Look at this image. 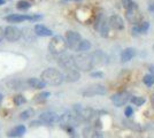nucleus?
Returning a JSON list of instances; mask_svg holds the SVG:
<instances>
[{
  "mask_svg": "<svg viewBox=\"0 0 154 138\" xmlns=\"http://www.w3.org/2000/svg\"><path fill=\"white\" fill-rule=\"evenodd\" d=\"M40 78L45 82L46 84L50 85H60L64 81V76L61 72L54 68H47L42 72Z\"/></svg>",
  "mask_w": 154,
  "mask_h": 138,
  "instance_id": "nucleus-1",
  "label": "nucleus"
},
{
  "mask_svg": "<svg viewBox=\"0 0 154 138\" xmlns=\"http://www.w3.org/2000/svg\"><path fill=\"white\" fill-rule=\"evenodd\" d=\"M75 66L77 69L82 72H89L93 67V61H92V55L88 53L82 52L75 57Z\"/></svg>",
  "mask_w": 154,
  "mask_h": 138,
  "instance_id": "nucleus-2",
  "label": "nucleus"
},
{
  "mask_svg": "<svg viewBox=\"0 0 154 138\" xmlns=\"http://www.w3.org/2000/svg\"><path fill=\"white\" fill-rule=\"evenodd\" d=\"M67 47H68L67 41L61 36H54L51 39V41H50V44H48L50 52L52 54H55V55H60V54L64 53Z\"/></svg>",
  "mask_w": 154,
  "mask_h": 138,
  "instance_id": "nucleus-3",
  "label": "nucleus"
},
{
  "mask_svg": "<svg viewBox=\"0 0 154 138\" xmlns=\"http://www.w3.org/2000/svg\"><path fill=\"white\" fill-rule=\"evenodd\" d=\"M78 118L76 115H71L69 113L62 114L59 118V123L63 129H68V128H76V125H78Z\"/></svg>",
  "mask_w": 154,
  "mask_h": 138,
  "instance_id": "nucleus-4",
  "label": "nucleus"
},
{
  "mask_svg": "<svg viewBox=\"0 0 154 138\" xmlns=\"http://www.w3.org/2000/svg\"><path fill=\"white\" fill-rule=\"evenodd\" d=\"M74 112L79 121H90L93 118L94 112L91 108H84L82 105H75L74 106Z\"/></svg>",
  "mask_w": 154,
  "mask_h": 138,
  "instance_id": "nucleus-5",
  "label": "nucleus"
},
{
  "mask_svg": "<svg viewBox=\"0 0 154 138\" xmlns=\"http://www.w3.org/2000/svg\"><path fill=\"white\" fill-rule=\"evenodd\" d=\"M66 41H67V45L69 48L77 51L78 46L82 41V37L76 31H67L66 32Z\"/></svg>",
  "mask_w": 154,
  "mask_h": 138,
  "instance_id": "nucleus-6",
  "label": "nucleus"
},
{
  "mask_svg": "<svg viewBox=\"0 0 154 138\" xmlns=\"http://www.w3.org/2000/svg\"><path fill=\"white\" fill-rule=\"evenodd\" d=\"M58 63L60 67H62L63 69L68 70V69H72L75 68V57H72L70 54L67 53H62L60 54L58 58Z\"/></svg>",
  "mask_w": 154,
  "mask_h": 138,
  "instance_id": "nucleus-7",
  "label": "nucleus"
},
{
  "mask_svg": "<svg viewBox=\"0 0 154 138\" xmlns=\"http://www.w3.org/2000/svg\"><path fill=\"white\" fill-rule=\"evenodd\" d=\"M22 36V31L20 30L19 28L13 26H8L5 28V38L11 43L17 41Z\"/></svg>",
  "mask_w": 154,
  "mask_h": 138,
  "instance_id": "nucleus-8",
  "label": "nucleus"
},
{
  "mask_svg": "<svg viewBox=\"0 0 154 138\" xmlns=\"http://www.w3.org/2000/svg\"><path fill=\"white\" fill-rule=\"evenodd\" d=\"M39 19H40V16H38V15L31 16V15H20V14H13V15H9V16L5 17V20L11 22V23H20L23 21H36Z\"/></svg>",
  "mask_w": 154,
  "mask_h": 138,
  "instance_id": "nucleus-9",
  "label": "nucleus"
},
{
  "mask_svg": "<svg viewBox=\"0 0 154 138\" xmlns=\"http://www.w3.org/2000/svg\"><path fill=\"white\" fill-rule=\"evenodd\" d=\"M106 89L103 85L96 84V85H91L83 92L84 97H94V96H103L106 94Z\"/></svg>",
  "mask_w": 154,
  "mask_h": 138,
  "instance_id": "nucleus-10",
  "label": "nucleus"
},
{
  "mask_svg": "<svg viewBox=\"0 0 154 138\" xmlns=\"http://www.w3.org/2000/svg\"><path fill=\"white\" fill-rule=\"evenodd\" d=\"M127 11V20L131 23H138V21L140 20V13H139V9L138 6L134 2V5L125 9Z\"/></svg>",
  "mask_w": 154,
  "mask_h": 138,
  "instance_id": "nucleus-11",
  "label": "nucleus"
},
{
  "mask_svg": "<svg viewBox=\"0 0 154 138\" xmlns=\"http://www.w3.org/2000/svg\"><path fill=\"white\" fill-rule=\"evenodd\" d=\"M129 93L127 92H119V93H116L114 94L113 97H112V101H113V104L116 106V107H121V106L125 105L129 101Z\"/></svg>",
  "mask_w": 154,
  "mask_h": 138,
  "instance_id": "nucleus-12",
  "label": "nucleus"
},
{
  "mask_svg": "<svg viewBox=\"0 0 154 138\" xmlns=\"http://www.w3.org/2000/svg\"><path fill=\"white\" fill-rule=\"evenodd\" d=\"M92 55V61H93V67H99L103 66L106 63L107 57L103 51H96V52L91 53Z\"/></svg>",
  "mask_w": 154,
  "mask_h": 138,
  "instance_id": "nucleus-13",
  "label": "nucleus"
},
{
  "mask_svg": "<svg viewBox=\"0 0 154 138\" xmlns=\"http://www.w3.org/2000/svg\"><path fill=\"white\" fill-rule=\"evenodd\" d=\"M109 26L115 30H123L124 29V22L120 15H112L108 20Z\"/></svg>",
  "mask_w": 154,
  "mask_h": 138,
  "instance_id": "nucleus-14",
  "label": "nucleus"
},
{
  "mask_svg": "<svg viewBox=\"0 0 154 138\" xmlns=\"http://www.w3.org/2000/svg\"><path fill=\"white\" fill-rule=\"evenodd\" d=\"M39 120H40L42 122H44V123L51 124V123H54V122L59 121V118L54 112H45V113H42V114H40Z\"/></svg>",
  "mask_w": 154,
  "mask_h": 138,
  "instance_id": "nucleus-15",
  "label": "nucleus"
},
{
  "mask_svg": "<svg viewBox=\"0 0 154 138\" xmlns=\"http://www.w3.org/2000/svg\"><path fill=\"white\" fill-rule=\"evenodd\" d=\"M63 76H64V81L68 82V83H74V82H77L78 79L81 78L79 72L76 70V69H74V68L72 69H68Z\"/></svg>",
  "mask_w": 154,
  "mask_h": 138,
  "instance_id": "nucleus-16",
  "label": "nucleus"
},
{
  "mask_svg": "<svg viewBox=\"0 0 154 138\" xmlns=\"http://www.w3.org/2000/svg\"><path fill=\"white\" fill-rule=\"evenodd\" d=\"M82 135H83L84 138H103L100 132L96 130L94 128H91V127L84 128L83 131H82Z\"/></svg>",
  "mask_w": 154,
  "mask_h": 138,
  "instance_id": "nucleus-17",
  "label": "nucleus"
},
{
  "mask_svg": "<svg viewBox=\"0 0 154 138\" xmlns=\"http://www.w3.org/2000/svg\"><path fill=\"white\" fill-rule=\"evenodd\" d=\"M35 32H36V35L40 36V37H48V36H52V33H53L52 30H50L48 28H46L43 24L35 26Z\"/></svg>",
  "mask_w": 154,
  "mask_h": 138,
  "instance_id": "nucleus-18",
  "label": "nucleus"
},
{
  "mask_svg": "<svg viewBox=\"0 0 154 138\" xmlns=\"http://www.w3.org/2000/svg\"><path fill=\"white\" fill-rule=\"evenodd\" d=\"M135 55H136L135 48L128 47V48H125V50L121 53V61H122V62H128V61H130Z\"/></svg>",
  "mask_w": 154,
  "mask_h": 138,
  "instance_id": "nucleus-19",
  "label": "nucleus"
},
{
  "mask_svg": "<svg viewBox=\"0 0 154 138\" xmlns=\"http://www.w3.org/2000/svg\"><path fill=\"white\" fill-rule=\"evenodd\" d=\"M26 83H28V85L30 86V87H33V89H44L46 84L42 78L39 79V78H35V77L29 78Z\"/></svg>",
  "mask_w": 154,
  "mask_h": 138,
  "instance_id": "nucleus-20",
  "label": "nucleus"
},
{
  "mask_svg": "<svg viewBox=\"0 0 154 138\" xmlns=\"http://www.w3.org/2000/svg\"><path fill=\"white\" fill-rule=\"evenodd\" d=\"M98 29L100 30V33H101V36L103 37H107L108 36V32H109V23L108 22H106L105 20H98Z\"/></svg>",
  "mask_w": 154,
  "mask_h": 138,
  "instance_id": "nucleus-21",
  "label": "nucleus"
},
{
  "mask_svg": "<svg viewBox=\"0 0 154 138\" xmlns=\"http://www.w3.org/2000/svg\"><path fill=\"white\" fill-rule=\"evenodd\" d=\"M24 132H26V127L21 124V125L15 127L11 131H8L7 136H8V137H20V136H22Z\"/></svg>",
  "mask_w": 154,
  "mask_h": 138,
  "instance_id": "nucleus-22",
  "label": "nucleus"
},
{
  "mask_svg": "<svg viewBox=\"0 0 154 138\" xmlns=\"http://www.w3.org/2000/svg\"><path fill=\"white\" fill-rule=\"evenodd\" d=\"M91 48V43L89 41V40L86 39H82V41H81V44H79V46H78V48H77V51L78 52H86V51H89Z\"/></svg>",
  "mask_w": 154,
  "mask_h": 138,
  "instance_id": "nucleus-23",
  "label": "nucleus"
},
{
  "mask_svg": "<svg viewBox=\"0 0 154 138\" xmlns=\"http://www.w3.org/2000/svg\"><path fill=\"white\" fill-rule=\"evenodd\" d=\"M130 100H131V103L134 104L135 106H141L145 104V98H143V97H138V96H135V97H131L130 98Z\"/></svg>",
  "mask_w": 154,
  "mask_h": 138,
  "instance_id": "nucleus-24",
  "label": "nucleus"
},
{
  "mask_svg": "<svg viewBox=\"0 0 154 138\" xmlns=\"http://www.w3.org/2000/svg\"><path fill=\"white\" fill-rule=\"evenodd\" d=\"M7 85L9 86L11 89H21L22 85H24V83L21 82L20 79H15V81H12V82H8Z\"/></svg>",
  "mask_w": 154,
  "mask_h": 138,
  "instance_id": "nucleus-25",
  "label": "nucleus"
},
{
  "mask_svg": "<svg viewBox=\"0 0 154 138\" xmlns=\"http://www.w3.org/2000/svg\"><path fill=\"white\" fill-rule=\"evenodd\" d=\"M33 115H35V111H33V109H31V108H29V109L24 111L23 113H21L20 118H21V120H28V118H32Z\"/></svg>",
  "mask_w": 154,
  "mask_h": 138,
  "instance_id": "nucleus-26",
  "label": "nucleus"
},
{
  "mask_svg": "<svg viewBox=\"0 0 154 138\" xmlns=\"http://www.w3.org/2000/svg\"><path fill=\"white\" fill-rule=\"evenodd\" d=\"M48 97H50V92H42V93H39L35 97V101L36 103H42V101L46 100Z\"/></svg>",
  "mask_w": 154,
  "mask_h": 138,
  "instance_id": "nucleus-27",
  "label": "nucleus"
},
{
  "mask_svg": "<svg viewBox=\"0 0 154 138\" xmlns=\"http://www.w3.org/2000/svg\"><path fill=\"white\" fill-rule=\"evenodd\" d=\"M143 81H144L145 85L152 86L154 84V75H152V74L145 75V76H144V78H143Z\"/></svg>",
  "mask_w": 154,
  "mask_h": 138,
  "instance_id": "nucleus-28",
  "label": "nucleus"
},
{
  "mask_svg": "<svg viewBox=\"0 0 154 138\" xmlns=\"http://www.w3.org/2000/svg\"><path fill=\"white\" fill-rule=\"evenodd\" d=\"M26 98H24L23 96H21V94L14 97V104L16 106H21L22 104H26Z\"/></svg>",
  "mask_w": 154,
  "mask_h": 138,
  "instance_id": "nucleus-29",
  "label": "nucleus"
},
{
  "mask_svg": "<svg viewBox=\"0 0 154 138\" xmlns=\"http://www.w3.org/2000/svg\"><path fill=\"white\" fill-rule=\"evenodd\" d=\"M17 8H19V9H28V8H30V4H29L28 1L22 0V1H19V2H17Z\"/></svg>",
  "mask_w": 154,
  "mask_h": 138,
  "instance_id": "nucleus-30",
  "label": "nucleus"
},
{
  "mask_svg": "<svg viewBox=\"0 0 154 138\" xmlns=\"http://www.w3.org/2000/svg\"><path fill=\"white\" fill-rule=\"evenodd\" d=\"M139 28H140L141 33H145L148 30V28H149V23L148 22H141L139 24Z\"/></svg>",
  "mask_w": 154,
  "mask_h": 138,
  "instance_id": "nucleus-31",
  "label": "nucleus"
},
{
  "mask_svg": "<svg viewBox=\"0 0 154 138\" xmlns=\"http://www.w3.org/2000/svg\"><path fill=\"white\" fill-rule=\"evenodd\" d=\"M66 130H67L68 135H69L71 138H78V135L76 133V130H75V128H68V129H66Z\"/></svg>",
  "mask_w": 154,
  "mask_h": 138,
  "instance_id": "nucleus-32",
  "label": "nucleus"
},
{
  "mask_svg": "<svg viewBox=\"0 0 154 138\" xmlns=\"http://www.w3.org/2000/svg\"><path fill=\"white\" fill-rule=\"evenodd\" d=\"M121 2H122L123 7L125 9H128V8H130V7L134 5V1L132 0H121Z\"/></svg>",
  "mask_w": 154,
  "mask_h": 138,
  "instance_id": "nucleus-33",
  "label": "nucleus"
},
{
  "mask_svg": "<svg viewBox=\"0 0 154 138\" xmlns=\"http://www.w3.org/2000/svg\"><path fill=\"white\" fill-rule=\"evenodd\" d=\"M124 114H125V116H127V118H130V116L134 114V109H132V107H131V106H128V107H125Z\"/></svg>",
  "mask_w": 154,
  "mask_h": 138,
  "instance_id": "nucleus-34",
  "label": "nucleus"
},
{
  "mask_svg": "<svg viewBox=\"0 0 154 138\" xmlns=\"http://www.w3.org/2000/svg\"><path fill=\"white\" fill-rule=\"evenodd\" d=\"M91 77H94V78H103V74L101 72H91Z\"/></svg>",
  "mask_w": 154,
  "mask_h": 138,
  "instance_id": "nucleus-35",
  "label": "nucleus"
},
{
  "mask_svg": "<svg viewBox=\"0 0 154 138\" xmlns=\"http://www.w3.org/2000/svg\"><path fill=\"white\" fill-rule=\"evenodd\" d=\"M4 37H5V30L0 26V41L4 39Z\"/></svg>",
  "mask_w": 154,
  "mask_h": 138,
  "instance_id": "nucleus-36",
  "label": "nucleus"
},
{
  "mask_svg": "<svg viewBox=\"0 0 154 138\" xmlns=\"http://www.w3.org/2000/svg\"><path fill=\"white\" fill-rule=\"evenodd\" d=\"M148 70L151 72V74H152V75H154V66H153V65L148 66Z\"/></svg>",
  "mask_w": 154,
  "mask_h": 138,
  "instance_id": "nucleus-37",
  "label": "nucleus"
},
{
  "mask_svg": "<svg viewBox=\"0 0 154 138\" xmlns=\"http://www.w3.org/2000/svg\"><path fill=\"white\" fill-rule=\"evenodd\" d=\"M151 104H152V107L154 108V94L151 97Z\"/></svg>",
  "mask_w": 154,
  "mask_h": 138,
  "instance_id": "nucleus-38",
  "label": "nucleus"
},
{
  "mask_svg": "<svg viewBox=\"0 0 154 138\" xmlns=\"http://www.w3.org/2000/svg\"><path fill=\"white\" fill-rule=\"evenodd\" d=\"M2 98H4V96L0 93V105H1V101H2Z\"/></svg>",
  "mask_w": 154,
  "mask_h": 138,
  "instance_id": "nucleus-39",
  "label": "nucleus"
},
{
  "mask_svg": "<svg viewBox=\"0 0 154 138\" xmlns=\"http://www.w3.org/2000/svg\"><path fill=\"white\" fill-rule=\"evenodd\" d=\"M4 2H5V0H0V5H2Z\"/></svg>",
  "mask_w": 154,
  "mask_h": 138,
  "instance_id": "nucleus-40",
  "label": "nucleus"
}]
</instances>
